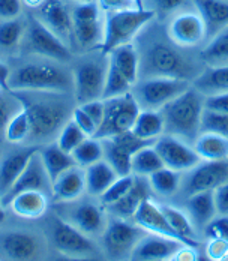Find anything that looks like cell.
<instances>
[{"label": "cell", "mask_w": 228, "mask_h": 261, "mask_svg": "<svg viewBox=\"0 0 228 261\" xmlns=\"http://www.w3.org/2000/svg\"><path fill=\"white\" fill-rule=\"evenodd\" d=\"M132 87H134V84L119 69H116L110 63L105 86H104V92H102V99H108V98H114V96L129 93L132 90Z\"/></svg>", "instance_id": "41"}, {"label": "cell", "mask_w": 228, "mask_h": 261, "mask_svg": "<svg viewBox=\"0 0 228 261\" xmlns=\"http://www.w3.org/2000/svg\"><path fill=\"white\" fill-rule=\"evenodd\" d=\"M72 35L77 45L84 51L99 50L104 41V21L96 2L77 3L72 8Z\"/></svg>", "instance_id": "9"}, {"label": "cell", "mask_w": 228, "mask_h": 261, "mask_svg": "<svg viewBox=\"0 0 228 261\" xmlns=\"http://www.w3.org/2000/svg\"><path fill=\"white\" fill-rule=\"evenodd\" d=\"M206 237L207 239H227L228 240V215H219L218 218H213L206 227Z\"/></svg>", "instance_id": "47"}, {"label": "cell", "mask_w": 228, "mask_h": 261, "mask_svg": "<svg viewBox=\"0 0 228 261\" xmlns=\"http://www.w3.org/2000/svg\"><path fill=\"white\" fill-rule=\"evenodd\" d=\"M108 59H110V63L116 69H119L132 84H135L138 81L140 59H138L137 47L132 42L123 44V45L111 50L108 53Z\"/></svg>", "instance_id": "29"}, {"label": "cell", "mask_w": 228, "mask_h": 261, "mask_svg": "<svg viewBox=\"0 0 228 261\" xmlns=\"http://www.w3.org/2000/svg\"><path fill=\"white\" fill-rule=\"evenodd\" d=\"M102 146L104 159L116 170L119 177L132 174V153L128 149L113 138H102Z\"/></svg>", "instance_id": "35"}, {"label": "cell", "mask_w": 228, "mask_h": 261, "mask_svg": "<svg viewBox=\"0 0 228 261\" xmlns=\"http://www.w3.org/2000/svg\"><path fill=\"white\" fill-rule=\"evenodd\" d=\"M168 35L183 48L195 47L206 38V24L198 12H182L171 20Z\"/></svg>", "instance_id": "18"}, {"label": "cell", "mask_w": 228, "mask_h": 261, "mask_svg": "<svg viewBox=\"0 0 228 261\" xmlns=\"http://www.w3.org/2000/svg\"><path fill=\"white\" fill-rule=\"evenodd\" d=\"M228 254V240L227 239H209V243L206 246V255L210 260L222 261Z\"/></svg>", "instance_id": "50"}, {"label": "cell", "mask_w": 228, "mask_h": 261, "mask_svg": "<svg viewBox=\"0 0 228 261\" xmlns=\"http://www.w3.org/2000/svg\"><path fill=\"white\" fill-rule=\"evenodd\" d=\"M98 5L104 12H113V11H123L137 8L134 0H98Z\"/></svg>", "instance_id": "55"}, {"label": "cell", "mask_w": 228, "mask_h": 261, "mask_svg": "<svg viewBox=\"0 0 228 261\" xmlns=\"http://www.w3.org/2000/svg\"><path fill=\"white\" fill-rule=\"evenodd\" d=\"M146 233L147 231L135 222L113 216V219L107 222L101 236L104 252L111 258H123L125 255L131 257V252Z\"/></svg>", "instance_id": "10"}, {"label": "cell", "mask_w": 228, "mask_h": 261, "mask_svg": "<svg viewBox=\"0 0 228 261\" xmlns=\"http://www.w3.org/2000/svg\"><path fill=\"white\" fill-rule=\"evenodd\" d=\"M186 210L189 213L192 224L198 228H204L216 216L213 191H203L188 197Z\"/></svg>", "instance_id": "28"}, {"label": "cell", "mask_w": 228, "mask_h": 261, "mask_svg": "<svg viewBox=\"0 0 228 261\" xmlns=\"http://www.w3.org/2000/svg\"><path fill=\"white\" fill-rule=\"evenodd\" d=\"M27 41L32 51L42 57H47L60 63H66L72 59V53L65 44V41L60 39L53 30H50L36 17L30 18L29 21Z\"/></svg>", "instance_id": "13"}, {"label": "cell", "mask_w": 228, "mask_h": 261, "mask_svg": "<svg viewBox=\"0 0 228 261\" xmlns=\"http://www.w3.org/2000/svg\"><path fill=\"white\" fill-rule=\"evenodd\" d=\"M203 110L204 95L191 86L159 110L164 117V132L186 143H194L201 134Z\"/></svg>", "instance_id": "3"}, {"label": "cell", "mask_w": 228, "mask_h": 261, "mask_svg": "<svg viewBox=\"0 0 228 261\" xmlns=\"http://www.w3.org/2000/svg\"><path fill=\"white\" fill-rule=\"evenodd\" d=\"M194 5L206 24V38L228 26V0H194Z\"/></svg>", "instance_id": "25"}, {"label": "cell", "mask_w": 228, "mask_h": 261, "mask_svg": "<svg viewBox=\"0 0 228 261\" xmlns=\"http://www.w3.org/2000/svg\"><path fill=\"white\" fill-rule=\"evenodd\" d=\"M164 165L162 159L153 146H147L140 149L132 155V174L149 177L155 171L161 170Z\"/></svg>", "instance_id": "38"}, {"label": "cell", "mask_w": 228, "mask_h": 261, "mask_svg": "<svg viewBox=\"0 0 228 261\" xmlns=\"http://www.w3.org/2000/svg\"><path fill=\"white\" fill-rule=\"evenodd\" d=\"M72 120L75 122L77 125L80 126V129L83 130L87 137H95L98 126L80 105H77L74 111H72Z\"/></svg>", "instance_id": "48"}, {"label": "cell", "mask_w": 228, "mask_h": 261, "mask_svg": "<svg viewBox=\"0 0 228 261\" xmlns=\"http://www.w3.org/2000/svg\"><path fill=\"white\" fill-rule=\"evenodd\" d=\"M78 200L69 201V204L63 203L68 209H63L62 218L71 222L74 227H77L80 231H83L89 237L102 236L108 219L105 216V212L101 204L95 201H89V200H84V201H78Z\"/></svg>", "instance_id": "14"}, {"label": "cell", "mask_w": 228, "mask_h": 261, "mask_svg": "<svg viewBox=\"0 0 228 261\" xmlns=\"http://www.w3.org/2000/svg\"><path fill=\"white\" fill-rule=\"evenodd\" d=\"M194 149L201 161H224L228 159V137L201 132L194 141Z\"/></svg>", "instance_id": "31"}, {"label": "cell", "mask_w": 228, "mask_h": 261, "mask_svg": "<svg viewBox=\"0 0 228 261\" xmlns=\"http://www.w3.org/2000/svg\"><path fill=\"white\" fill-rule=\"evenodd\" d=\"M39 153H41L42 162L45 165V170L50 176L51 182H54L62 173H65L71 167L77 165L72 155L62 150L57 144H50V146L39 149Z\"/></svg>", "instance_id": "33"}, {"label": "cell", "mask_w": 228, "mask_h": 261, "mask_svg": "<svg viewBox=\"0 0 228 261\" xmlns=\"http://www.w3.org/2000/svg\"><path fill=\"white\" fill-rule=\"evenodd\" d=\"M153 147L159 153L164 165L174 171L185 173L201 162V158L198 156L195 149L189 146V143L170 134L161 135L155 141Z\"/></svg>", "instance_id": "15"}, {"label": "cell", "mask_w": 228, "mask_h": 261, "mask_svg": "<svg viewBox=\"0 0 228 261\" xmlns=\"http://www.w3.org/2000/svg\"><path fill=\"white\" fill-rule=\"evenodd\" d=\"M110 59L102 51L81 57L74 66V98L81 105L93 99H102Z\"/></svg>", "instance_id": "6"}, {"label": "cell", "mask_w": 228, "mask_h": 261, "mask_svg": "<svg viewBox=\"0 0 228 261\" xmlns=\"http://www.w3.org/2000/svg\"><path fill=\"white\" fill-rule=\"evenodd\" d=\"M86 138H87V135L80 129V126L71 117L57 135V146L65 152L72 153V150L78 147Z\"/></svg>", "instance_id": "42"}, {"label": "cell", "mask_w": 228, "mask_h": 261, "mask_svg": "<svg viewBox=\"0 0 228 261\" xmlns=\"http://www.w3.org/2000/svg\"><path fill=\"white\" fill-rule=\"evenodd\" d=\"M135 180V174H128V176H120L117 177V180L113 183L104 194L101 195V203L107 207L113 203H116L117 200H120L128 191L132 188Z\"/></svg>", "instance_id": "44"}, {"label": "cell", "mask_w": 228, "mask_h": 261, "mask_svg": "<svg viewBox=\"0 0 228 261\" xmlns=\"http://www.w3.org/2000/svg\"><path fill=\"white\" fill-rule=\"evenodd\" d=\"M213 198L218 215H228V182L213 189Z\"/></svg>", "instance_id": "52"}, {"label": "cell", "mask_w": 228, "mask_h": 261, "mask_svg": "<svg viewBox=\"0 0 228 261\" xmlns=\"http://www.w3.org/2000/svg\"><path fill=\"white\" fill-rule=\"evenodd\" d=\"M0 90H3V89H2V87H0Z\"/></svg>", "instance_id": "62"}, {"label": "cell", "mask_w": 228, "mask_h": 261, "mask_svg": "<svg viewBox=\"0 0 228 261\" xmlns=\"http://www.w3.org/2000/svg\"><path fill=\"white\" fill-rule=\"evenodd\" d=\"M86 192V174L81 167L74 165L62 173L51 186V198L56 203H69L81 198Z\"/></svg>", "instance_id": "21"}, {"label": "cell", "mask_w": 228, "mask_h": 261, "mask_svg": "<svg viewBox=\"0 0 228 261\" xmlns=\"http://www.w3.org/2000/svg\"><path fill=\"white\" fill-rule=\"evenodd\" d=\"M39 150L38 146H32L20 152H14L0 162V200L8 194L12 185L17 182L32 155Z\"/></svg>", "instance_id": "23"}, {"label": "cell", "mask_w": 228, "mask_h": 261, "mask_svg": "<svg viewBox=\"0 0 228 261\" xmlns=\"http://www.w3.org/2000/svg\"><path fill=\"white\" fill-rule=\"evenodd\" d=\"M30 134V120H29V114L26 111L24 107H21L9 120L6 130H5V138L9 143L18 144L23 143L29 138Z\"/></svg>", "instance_id": "40"}, {"label": "cell", "mask_w": 228, "mask_h": 261, "mask_svg": "<svg viewBox=\"0 0 228 261\" xmlns=\"http://www.w3.org/2000/svg\"><path fill=\"white\" fill-rule=\"evenodd\" d=\"M21 12V0H0V20L17 18Z\"/></svg>", "instance_id": "53"}, {"label": "cell", "mask_w": 228, "mask_h": 261, "mask_svg": "<svg viewBox=\"0 0 228 261\" xmlns=\"http://www.w3.org/2000/svg\"><path fill=\"white\" fill-rule=\"evenodd\" d=\"M134 2H135V5H137V8H138V9H146V8H144V2H143V0H134Z\"/></svg>", "instance_id": "60"}, {"label": "cell", "mask_w": 228, "mask_h": 261, "mask_svg": "<svg viewBox=\"0 0 228 261\" xmlns=\"http://www.w3.org/2000/svg\"><path fill=\"white\" fill-rule=\"evenodd\" d=\"M60 63V62H57ZM57 63H27L15 69L8 80L9 90L74 93V74Z\"/></svg>", "instance_id": "4"}, {"label": "cell", "mask_w": 228, "mask_h": 261, "mask_svg": "<svg viewBox=\"0 0 228 261\" xmlns=\"http://www.w3.org/2000/svg\"><path fill=\"white\" fill-rule=\"evenodd\" d=\"M225 182H228V159L204 161L188 170L185 176H182L179 192L188 198L197 192L213 191Z\"/></svg>", "instance_id": "11"}, {"label": "cell", "mask_w": 228, "mask_h": 261, "mask_svg": "<svg viewBox=\"0 0 228 261\" xmlns=\"http://www.w3.org/2000/svg\"><path fill=\"white\" fill-rule=\"evenodd\" d=\"M192 86L204 96L228 92V66L204 68V71L192 81Z\"/></svg>", "instance_id": "32"}, {"label": "cell", "mask_w": 228, "mask_h": 261, "mask_svg": "<svg viewBox=\"0 0 228 261\" xmlns=\"http://www.w3.org/2000/svg\"><path fill=\"white\" fill-rule=\"evenodd\" d=\"M6 219V213H5V206L2 204V201H0V224L3 222Z\"/></svg>", "instance_id": "59"}, {"label": "cell", "mask_w": 228, "mask_h": 261, "mask_svg": "<svg viewBox=\"0 0 228 261\" xmlns=\"http://www.w3.org/2000/svg\"><path fill=\"white\" fill-rule=\"evenodd\" d=\"M200 60L204 68L228 66V26L213 35L207 45L200 51Z\"/></svg>", "instance_id": "30"}, {"label": "cell", "mask_w": 228, "mask_h": 261, "mask_svg": "<svg viewBox=\"0 0 228 261\" xmlns=\"http://www.w3.org/2000/svg\"><path fill=\"white\" fill-rule=\"evenodd\" d=\"M201 132H213L228 137V114L204 108L201 116Z\"/></svg>", "instance_id": "43"}, {"label": "cell", "mask_w": 228, "mask_h": 261, "mask_svg": "<svg viewBox=\"0 0 228 261\" xmlns=\"http://www.w3.org/2000/svg\"><path fill=\"white\" fill-rule=\"evenodd\" d=\"M134 222L137 225H140L143 230H146L147 233H155V234L167 236V237H173L182 240V237L171 228V225L168 224L165 215L162 213L161 206L156 204L152 200V197L146 198L140 207L137 209L135 215L132 216ZM183 242V240H182ZM185 243V242H183Z\"/></svg>", "instance_id": "20"}, {"label": "cell", "mask_w": 228, "mask_h": 261, "mask_svg": "<svg viewBox=\"0 0 228 261\" xmlns=\"http://www.w3.org/2000/svg\"><path fill=\"white\" fill-rule=\"evenodd\" d=\"M173 260L176 261H195L198 260V252L195 251V246H191V245H183L176 255L173 257Z\"/></svg>", "instance_id": "56"}, {"label": "cell", "mask_w": 228, "mask_h": 261, "mask_svg": "<svg viewBox=\"0 0 228 261\" xmlns=\"http://www.w3.org/2000/svg\"><path fill=\"white\" fill-rule=\"evenodd\" d=\"M191 81L170 77H150L137 81L132 87V95L144 110H161L165 104L178 98L191 87Z\"/></svg>", "instance_id": "7"}, {"label": "cell", "mask_w": 228, "mask_h": 261, "mask_svg": "<svg viewBox=\"0 0 228 261\" xmlns=\"http://www.w3.org/2000/svg\"><path fill=\"white\" fill-rule=\"evenodd\" d=\"M77 3H89V2H95V0H74Z\"/></svg>", "instance_id": "61"}, {"label": "cell", "mask_w": 228, "mask_h": 261, "mask_svg": "<svg viewBox=\"0 0 228 261\" xmlns=\"http://www.w3.org/2000/svg\"><path fill=\"white\" fill-rule=\"evenodd\" d=\"M156 14L152 9H123L105 12L104 20V41L99 51L108 54L111 50L132 42L134 38L141 32L143 27L152 23Z\"/></svg>", "instance_id": "5"}, {"label": "cell", "mask_w": 228, "mask_h": 261, "mask_svg": "<svg viewBox=\"0 0 228 261\" xmlns=\"http://www.w3.org/2000/svg\"><path fill=\"white\" fill-rule=\"evenodd\" d=\"M105 111L101 126L98 128L95 138H110L117 134L132 129L141 107L138 105L132 92L104 99Z\"/></svg>", "instance_id": "8"}, {"label": "cell", "mask_w": 228, "mask_h": 261, "mask_svg": "<svg viewBox=\"0 0 228 261\" xmlns=\"http://www.w3.org/2000/svg\"><path fill=\"white\" fill-rule=\"evenodd\" d=\"M149 183L150 188L156 194L162 197H171L178 194L182 183V173L174 171L171 168L162 167L161 170L155 171L153 174L149 176Z\"/></svg>", "instance_id": "37"}, {"label": "cell", "mask_w": 228, "mask_h": 261, "mask_svg": "<svg viewBox=\"0 0 228 261\" xmlns=\"http://www.w3.org/2000/svg\"><path fill=\"white\" fill-rule=\"evenodd\" d=\"M140 42L137 47L140 59V75L150 77H170L194 81L204 69H200L201 62L195 63L182 51L183 47L178 45L170 35L164 36L158 29H141ZM204 66V65H203Z\"/></svg>", "instance_id": "1"}, {"label": "cell", "mask_w": 228, "mask_h": 261, "mask_svg": "<svg viewBox=\"0 0 228 261\" xmlns=\"http://www.w3.org/2000/svg\"><path fill=\"white\" fill-rule=\"evenodd\" d=\"M84 174H86V192L92 197H101L119 177L116 170L105 159H101L86 167Z\"/></svg>", "instance_id": "27"}, {"label": "cell", "mask_w": 228, "mask_h": 261, "mask_svg": "<svg viewBox=\"0 0 228 261\" xmlns=\"http://www.w3.org/2000/svg\"><path fill=\"white\" fill-rule=\"evenodd\" d=\"M0 248L11 260H30L38 254V240L24 231H9L0 239Z\"/></svg>", "instance_id": "24"}, {"label": "cell", "mask_w": 228, "mask_h": 261, "mask_svg": "<svg viewBox=\"0 0 228 261\" xmlns=\"http://www.w3.org/2000/svg\"><path fill=\"white\" fill-rule=\"evenodd\" d=\"M161 210L165 215V218H167L168 224L171 225V228L182 237V240L186 245H191V246L198 245V242L195 239V227H194L189 216H186L182 210L176 209L173 206H167V204H162Z\"/></svg>", "instance_id": "36"}, {"label": "cell", "mask_w": 228, "mask_h": 261, "mask_svg": "<svg viewBox=\"0 0 228 261\" xmlns=\"http://www.w3.org/2000/svg\"><path fill=\"white\" fill-rule=\"evenodd\" d=\"M183 245L186 243L173 237L146 233L131 252L129 258L137 261L173 260V257Z\"/></svg>", "instance_id": "17"}, {"label": "cell", "mask_w": 228, "mask_h": 261, "mask_svg": "<svg viewBox=\"0 0 228 261\" xmlns=\"http://www.w3.org/2000/svg\"><path fill=\"white\" fill-rule=\"evenodd\" d=\"M23 36V24L17 20H5L0 23V47L14 48Z\"/></svg>", "instance_id": "45"}, {"label": "cell", "mask_w": 228, "mask_h": 261, "mask_svg": "<svg viewBox=\"0 0 228 261\" xmlns=\"http://www.w3.org/2000/svg\"><path fill=\"white\" fill-rule=\"evenodd\" d=\"M50 239L54 248L69 257H92L98 252V248L92 239L80 231L71 222L62 216H56L50 225Z\"/></svg>", "instance_id": "12"}, {"label": "cell", "mask_w": 228, "mask_h": 261, "mask_svg": "<svg viewBox=\"0 0 228 261\" xmlns=\"http://www.w3.org/2000/svg\"><path fill=\"white\" fill-rule=\"evenodd\" d=\"M26 108L30 120L29 138L36 141H47L59 135L65 123L72 117L74 105L71 93L60 92H12Z\"/></svg>", "instance_id": "2"}, {"label": "cell", "mask_w": 228, "mask_h": 261, "mask_svg": "<svg viewBox=\"0 0 228 261\" xmlns=\"http://www.w3.org/2000/svg\"><path fill=\"white\" fill-rule=\"evenodd\" d=\"M45 0H24V3L27 6H32V8H39Z\"/></svg>", "instance_id": "58"}, {"label": "cell", "mask_w": 228, "mask_h": 261, "mask_svg": "<svg viewBox=\"0 0 228 261\" xmlns=\"http://www.w3.org/2000/svg\"><path fill=\"white\" fill-rule=\"evenodd\" d=\"M204 108L227 113L228 114V92L204 96Z\"/></svg>", "instance_id": "54"}, {"label": "cell", "mask_w": 228, "mask_h": 261, "mask_svg": "<svg viewBox=\"0 0 228 261\" xmlns=\"http://www.w3.org/2000/svg\"><path fill=\"white\" fill-rule=\"evenodd\" d=\"M45 26L60 39H74L72 35V11L62 0H45L39 6V17Z\"/></svg>", "instance_id": "19"}, {"label": "cell", "mask_w": 228, "mask_h": 261, "mask_svg": "<svg viewBox=\"0 0 228 261\" xmlns=\"http://www.w3.org/2000/svg\"><path fill=\"white\" fill-rule=\"evenodd\" d=\"M72 158L75 164L81 168H86L98 161L104 159V146L102 140L95 137H87L78 147L72 150Z\"/></svg>", "instance_id": "39"}, {"label": "cell", "mask_w": 228, "mask_h": 261, "mask_svg": "<svg viewBox=\"0 0 228 261\" xmlns=\"http://www.w3.org/2000/svg\"><path fill=\"white\" fill-rule=\"evenodd\" d=\"M150 183L146 180V177L143 176H135V180L132 188L128 191L126 194L117 200L116 203L107 206L108 212L116 216V218H122V219H132V216L135 215L137 209L140 207V204L152 197V191H150Z\"/></svg>", "instance_id": "22"}, {"label": "cell", "mask_w": 228, "mask_h": 261, "mask_svg": "<svg viewBox=\"0 0 228 261\" xmlns=\"http://www.w3.org/2000/svg\"><path fill=\"white\" fill-rule=\"evenodd\" d=\"M9 75H11L9 68H8L5 63L0 62V87H2L5 92H11V90H9V84H8Z\"/></svg>", "instance_id": "57"}, {"label": "cell", "mask_w": 228, "mask_h": 261, "mask_svg": "<svg viewBox=\"0 0 228 261\" xmlns=\"http://www.w3.org/2000/svg\"><path fill=\"white\" fill-rule=\"evenodd\" d=\"M12 212L24 219H38L44 216L48 207L47 194L41 191H24L17 194L8 204Z\"/></svg>", "instance_id": "26"}, {"label": "cell", "mask_w": 228, "mask_h": 261, "mask_svg": "<svg viewBox=\"0 0 228 261\" xmlns=\"http://www.w3.org/2000/svg\"><path fill=\"white\" fill-rule=\"evenodd\" d=\"M143 2H144V8L146 5H150L147 9H152L156 15H168L185 3V0H143Z\"/></svg>", "instance_id": "49"}, {"label": "cell", "mask_w": 228, "mask_h": 261, "mask_svg": "<svg viewBox=\"0 0 228 261\" xmlns=\"http://www.w3.org/2000/svg\"><path fill=\"white\" fill-rule=\"evenodd\" d=\"M51 182L50 176L45 170V165L42 162V158L39 150H36L32 158L29 159L27 165L24 167V170L21 171L20 177L17 179V182L12 185V188L8 191V194L0 200L2 204L5 207H8L9 201L20 192L24 191H41L47 195H51Z\"/></svg>", "instance_id": "16"}, {"label": "cell", "mask_w": 228, "mask_h": 261, "mask_svg": "<svg viewBox=\"0 0 228 261\" xmlns=\"http://www.w3.org/2000/svg\"><path fill=\"white\" fill-rule=\"evenodd\" d=\"M21 107L23 105L20 102V99L12 92H9V96L0 93V138L5 137V130L9 120Z\"/></svg>", "instance_id": "46"}, {"label": "cell", "mask_w": 228, "mask_h": 261, "mask_svg": "<svg viewBox=\"0 0 228 261\" xmlns=\"http://www.w3.org/2000/svg\"><path fill=\"white\" fill-rule=\"evenodd\" d=\"M80 107L87 113V116H89V117L96 123V126L99 128L102 123V119H104V111H105L104 99H93V101H89V102L81 104Z\"/></svg>", "instance_id": "51"}, {"label": "cell", "mask_w": 228, "mask_h": 261, "mask_svg": "<svg viewBox=\"0 0 228 261\" xmlns=\"http://www.w3.org/2000/svg\"><path fill=\"white\" fill-rule=\"evenodd\" d=\"M132 132L144 140H158L164 134V117L159 110H141Z\"/></svg>", "instance_id": "34"}]
</instances>
